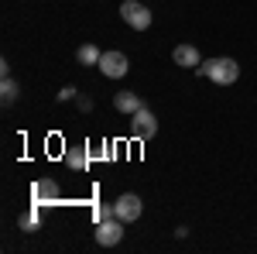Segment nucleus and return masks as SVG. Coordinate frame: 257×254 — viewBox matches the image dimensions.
Masks as SVG:
<instances>
[{"instance_id": "f257e3e1", "label": "nucleus", "mask_w": 257, "mask_h": 254, "mask_svg": "<svg viewBox=\"0 0 257 254\" xmlns=\"http://www.w3.org/2000/svg\"><path fill=\"white\" fill-rule=\"evenodd\" d=\"M196 72L206 76V79H213V82H219V86H233L240 79V65H237V59H230V55H219V59L202 62Z\"/></svg>"}, {"instance_id": "7ed1b4c3", "label": "nucleus", "mask_w": 257, "mask_h": 254, "mask_svg": "<svg viewBox=\"0 0 257 254\" xmlns=\"http://www.w3.org/2000/svg\"><path fill=\"white\" fill-rule=\"evenodd\" d=\"M131 134L138 137V141H151V137L158 134V117L148 107H141L138 114H131Z\"/></svg>"}, {"instance_id": "ddd939ff", "label": "nucleus", "mask_w": 257, "mask_h": 254, "mask_svg": "<svg viewBox=\"0 0 257 254\" xmlns=\"http://www.w3.org/2000/svg\"><path fill=\"white\" fill-rule=\"evenodd\" d=\"M18 227L24 234H35V230H38V203H35V210H28V213L18 220Z\"/></svg>"}, {"instance_id": "20e7f679", "label": "nucleus", "mask_w": 257, "mask_h": 254, "mask_svg": "<svg viewBox=\"0 0 257 254\" xmlns=\"http://www.w3.org/2000/svg\"><path fill=\"white\" fill-rule=\"evenodd\" d=\"M123 227H127V223L117 220V216L96 223V244H103V247H117L120 240H123Z\"/></svg>"}, {"instance_id": "9d476101", "label": "nucleus", "mask_w": 257, "mask_h": 254, "mask_svg": "<svg viewBox=\"0 0 257 254\" xmlns=\"http://www.w3.org/2000/svg\"><path fill=\"white\" fill-rule=\"evenodd\" d=\"M65 165H69L72 172H86V168H89V151H86V148H69V151H65Z\"/></svg>"}, {"instance_id": "f03ea898", "label": "nucleus", "mask_w": 257, "mask_h": 254, "mask_svg": "<svg viewBox=\"0 0 257 254\" xmlns=\"http://www.w3.org/2000/svg\"><path fill=\"white\" fill-rule=\"evenodd\" d=\"M120 18L127 21L134 31H148V28H151V11H148L141 0H123V4H120Z\"/></svg>"}, {"instance_id": "6e6552de", "label": "nucleus", "mask_w": 257, "mask_h": 254, "mask_svg": "<svg viewBox=\"0 0 257 254\" xmlns=\"http://www.w3.org/2000/svg\"><path fill=\"white\" fill-rule=\"evenodd\" d=\"M172 59H175V65H182V69H199V65H202V55H199L196 45H178L175 52H172Z\"/></svg>"}, {"instance_id": "9b49d317", "label": "nucleus", "mask_w": 257, "mask_h": 254, "mask_svg": "<svg viewBox=\"0 0 257 254\" xmlns=\"http://www.w3.org/2000/svg\"><path fill=\"white\" fill-rule=\"evenodd\" d=\"M99 59H103V52H99L96 45H82L79 52H76V62L79 65H99Z\"/></svg>"}, {"instance_id": "1a4fd4ad", "label": "nucleus", "mask_w": 257, "mask_h": 254, "mask_svg": "<svg viewBox=\"0 0 257 254\" xmlns=\"http://www.w3.org/2000/svg\"><path fill=\"white\" fill-rule=\"evenodd\" d=\"M113 107H117L120 114H127V117H131V114H138L144 103H141L138 93H131V90H120L117 97H113Z\"/></svg>"}, {"instance_id": "0eeeda50", "label": "nucleus", "mask_w": 257, "mask_h": 254, "mask_svg": "<svg viewBox=\"0 0 257 254\" xmlns=\"http://www.w3.org/2000/svg\"><path fill=\"white\" fill-rule=\"evenodd\" d=\"M31 203H38V206L59 203V182H55V179H38V182L31 186Z\"/></svg>"}, {"instance_id": "4468645a", "label": "nucleus", "mask_w": 257, "mask_h": 254, "mask_svg": "<svg viewBox=\"0 0 257 254\" xmlns=\"http://www.w3.org/2000/svg\"><path fill=\"white\" fill-rule=\"evenodd\" d=\"M110 216H117V210H113V206H93V220H96V223L110 220Z\"/></svg>"}, {"instance_id": "f8f14e48", "label": "nucleus", "mask_w": 257, "mask_h": 254, "mask_svg": "<svg viewBox=\"0 0 257 254\" xmlns=\"http://www.w3.org/2000/svg\"><path fill=\"white\" fill-rule=\"evenodd\" d=\"M18 93H21V86H18V82H14L11 76H4V86H0V100H4V103L11 107V103L18 100Z\"/></svg>"}, {"instance_id": "2eb2a0df", "label": "nucleus", "mask_w": 257, "mask_h": 254, "mask_svg": "<svg viewBox=\"0 0 257 254\" xmlns=\"http://www.w3.org/2000/svg\"><path fill=\"white\" fill-rule=\"evenodd\" d=\"M76 97H79V90H76V86H65V90L59 93V100H62V103H65V100H76Z\"/></svg>"}, {"instance_id": "423d86ee", "label": "nucleus", "mask_w": 257, "mask_h": 254, "mask_svg": "<svg viewBox=\"0 0 257 254\" xmlns=\"http://www.w3.org/2000/svg\"><path fill=\"white\" fill-rule=\"evenodd\" d=\"M113 210H117V220H123V223H134L141 213H144V203H141L138 193H123L113 203Z\"/></svg>"}, {"instance_id": "39448f33", "label": "nucleus", "mask_w": 257, "mask_h": 254, "mask_svg": "<svg viewBox=\"0 0 257 254\" xmlns=\"http://www.w3.org/2000/svg\"><path fill=\"white\" fill-rule=\"evenodd\" d=\"M127 69H131V59L123 55V52H103V59H99V72L106 79H123L127 76Z\"/></svg>"}]
</instances>
